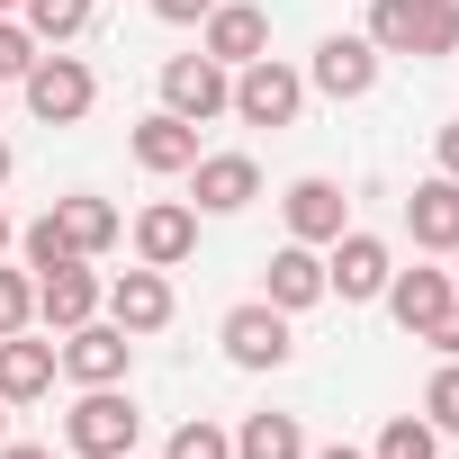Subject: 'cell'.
Here are the masks:
<instances>
[{
    "label": "cell",
    "instance_id": "cell-39",
    "mask_svg": "<svg viewBox=\"0 0 459 459\" xmlns=\"http://www.w3.org/2000/svg\"><path fill=\"white\" fill-rule=\"evenodd\" d=\"M126 459H135V450H126Z\"/></svg>",
    "mask_w": 459,
    "mask_h": 459
},
{
    "label": "cell",
    "instance_id": "cell-5",
    "mask_svg": "<svg viewBox=\"0 0 459 459\" xmlns=\"http://www.w3.org/2000/svg\"><path fill=\"white\" fill-rule=\"evenodd\" d=\"M387 271H396V253L378 235H360V225H342V235L325 244V298H342V307H369L387 289Z\"/></svg>",
    "mask_w": 459,
    "mask_h": 459
},
{
    "label": "cell",
    "instance_id": "cell-9",
    "mask_svg": "<svg viewBox=\"0 0 459 459\" xmlns=\"http://www.w3.org/2000/svg\"><path fill=\"white\" fill-rule=\"evenodd\" d=\"M262 198V162L253 153H198L189 162V207L198 216H244Z\"/></svg>",
    "mask_w": 459,
    "mask_h": 459
},
{
    "label": "cell",
    "instance_id": "cell-28",
    "mask_svg": "<svg viewBox=\"0 0 459 459\" xmlns=\"http://www.w3.org/2000/svg\"><path fill=\"white\" fill-rule=\"evenodd\" d=\"M37 55H46V46L28 37V19H0V82H28Z\"/></svg>",
    "mask_w": 459,
    "mask_h": 459
},
{
    "label": "cell",
    "instance_id": "cell-32",
    "mask_svg": "<svg viewBox=\"0 0 459 459\" xmlns=\"http://www.w3.org/2000/svg\"><path fill=\"white\" fill-rule=\"evenodd\" d=\"M441 171H450V180H459V117H450V126H441Z\"/></svg>",
    "mask_w": 459,
    "mask_h": 459
},
{
    "label": "cell",
    "instance_id": "cell-33",
    "mask_svg": "<svg viewBox=\"0 0 459 459\" xmlns=\"http://www.w3.org/2000/svg\"><path fill=\"white\" fill-rule=\"evenodd\" d=\"M0 459H55V450H37V441H0Z\"/></svg>",
    "mask_w": 459,
    "mask_h": 459
},
{
    "label": "cell",
    "instance_id": "cell-10",
    "mask_svg": "<svg viewBox=\"0 0 459 459\" xmlns=\"http://www.w3.org/2000/svg\"><path fill=\"white\" fill-rule=\"evenodd\" d=\"M378 46L369 37H325L316 55H307V91H325V100H369L378 91Z\"/></svg>",
    "mask_w": 459,
    "mask_h": 459
},
{
    "label": "cell",
    "instance_id": "cell-7",
    "mask_svg": "<svg viewBox=\"0 0 459 459\" xmlns=\"http://www.w3.org/2000/svg\"><path fill=\"white\" fill-rule=\"evenodd\" d=\"M162 108L189 117V126H207V117L235 108V73H225L216 55H171L162 64Z\"/></svg>",
    "mask_w": 459,
    "mask_h": 459
},
{
    "label": "cell",
    "instance_id": "cell-35",
    "mask_svg": "<svg viewBox=\"0 0 459 459\" xmlns=\"http://www.w3.org/2000/svg\"><path fill=\"white\" fill-rule=\"evenodd\" d=\"M10 171H19V153H10V135H0V180H10Z\"/></svg>",
    "mask_w": 459,
    "mask_h": 459
},
{
    "label": "cell",
    "instance_id": "cell-24",
    "mask_svg": "<svg viewBox=\"0 0 459 459\" xmlns=\"http://www.w3.org/2000/svg\"><path fill=\"white\" fill-rule=\"evenodd\" d=\"M369 459H441V432L423 423V414H396L387 432H378V450Z\"/></svg>",
    "mask_w": 459,
    "mask_h": 459
},
{
    "label": "cell",
    "instance_id": "cell-16",
    "mask_svg": "<svg viewBox=\"0 0 459 459\" xmlns=\"http://www.w3.org/2000/svg\"><path fill=\"white\" fill-rule=\"evenodd\" d=\"M378 298H387V316H396V325H405V333L423 342V333H432V325L450 316L459 280H450V271H387V289H378Z\"/></svg>",
    "mask_w": 459,
    "mask_h": 459
},
{
    "label": "cell",
    "instance_id": "cell-2",
    "mask_svg": "<svg viewBox=\"0 0 459 459\" xmlns=\"http://www.w3.org/2000/svg\"><path fill=\"white\" fill-rule=\"evenodd\" d=\"M19 91H28V117H37V126H82V117L100 108V73H91L82 55H37Z\"/></svg>",
    "mask_w": 459,
    "mask_h": 459
},
{
    "label": "cell",
    "instance_id": "cell-30",
    "mask_svg": "<svg viewBox=\"0 0 459 459\" xmlns=\"http://www.w3.org/2000/svg\"><path fill=\"white\" fill-rule=\"evenodd\" d=\"M207 10H216V0H153V19H162V28H189V19H207Z\"/></svg>",
    "mask_w": 459,
    "mask_h": 459
},
{
    "label": "cell",
    "instance_id": "cell-23",
    "mask_svg": "<svg viewBox=\"0 0 459 459\" xmlns=\"http://www.w3.org/2000/svg\"><path fill=\"white\" fill-rule=\"evenodd\" d=\"M91 10H100V0H19V19H28L37 46H73L91 28Z\"/></svg>",
    "mask_w": 459,
    "mask_h": 459
},
{
    "label": "cell",
    "instance_id": "cell-27",
    "mask_svg": "<svg viewBox=\"0 0 459 459\" xmlns=\"http://www.w3.org/2000/svg\"><path fill=\"white\" fill-rule=\"evenodd\" d=\"M28 325H37V280L0 271V333H28Z\"/></svg>",
    "mask_w": 459,
    "mask_h": 459
},
{
    "label": "cell",
    "instance_id": "cell-26",
    "mask_svg": "<svg viewBox=\"0 0 459 459\" xmlns=\"http://www.w3.org/2000/svg\"><path fill=\"white\" fill-rule=\"evenodd\" d=\"M423 423H432V432H459V360L432 369V387H423Z\"/></svg>",
    "mask_w": 459,
    "mask_h": 459
},
{
    "label": "cell",
    "instance_id": "cell-25",
    "mask_svg": "<svg viewBox=\"0 0 459 459\" xmlns=\"http://www.w3.org/2000/svg\"><path fill=\"white\" fill-rule=\"evenodd\" d=\"M162 459H235V432H216V423H180L162 441Z\"/></svg>",
    "mask_w": 459,
    "mask_h": 459
},
{
    "label": "cell",
    "instance_id": "cell-29",
    "mask_svg": "<svg viewBox=\"0 0 459 459\" xmlns=\"http://www.w3.org/2000/svg\"><path fill=\"white\" fill-rule=\"evenodd\" d=\"M19 253H28V271H55V262H82V253H73V244L55 235V216H37V225H28V235H19Z\"/></svg>",
    "mask_w": 459,
    "mask_h": 459
},
{
    "label": "cell",
    "instance_id": "cell-13",
    "mask_svg": "<svg viewBox=\"0 0 459 459\" xmlns=\"http://www.w3.org/2000/svg\"><path fill=\"white\" fill-rule=\"evenodd\" d=\"M280 207H289V244H316V253H325V244L342 235V225H351V198H342V189H333L325 171L289 180V198H280Z\"/></svg>",
    "mask_w": 459,
    "mask_h": 459
},
{
    "label": "cell",
    "instance_id": "cell-17",
    "mask_svg": "<svg viewBox=\"0 0 459 459\" xmlns=\"http://www.w3.org/2000/svg\"><path fill=\"white\" fill-rule=\"evenodd\" d=\"M126 153H135L153 180H180V171L198 162V126H189V117H171V108H153V117H135Z\"/></svg>",
    "mask_w": 459,
    "mask_h": 459
},
{
    "label": "cell",
    "instance_id": "cell-31",
    "mask_svg": "<svg viewBox=\"0 0 459 459\" xmlns=\"http://www.w3.org/2000/svg\"><path fill=\"white\" fill-rule=\"evenodd\" d=\"M423 342H432V351H441V360H459V298H450V316H441V325H432V333H423Z\"/></svg>",
    "mask_w": 459,
    "mask_h": 459
},
{
    "label": "cell",
    "instance_id": "cell-6",
    "mask_svg": "<svg viewBox=\"0 0 459 459\" xmlns=\"http://www.w3.org/2000/svg\"><path fill=\"white\" fill-rule=\"evenodd\" d=\"M298 108H307V73H289L280 55H253L235 73V117L244 126H298Z\"/></svg>",
    "mask_w": 459,
    "mask_h": 459
},
{
    "label": "cell",
    "instance_id": "cell-36",
    "mask_svg": "<svg viewBox=\"0 0 459 459\" xmlns=\"http://www.w3.org/2000/svg\"><path fill=\"white\" fill-rule=\"evenodd\" d=\"M10 244H19V235H10V216H0V253H10Z\"/></svg>",
    "mask_w": 459,
    "mask_h": 459
},
{
    "label": "cell",
    "instance_id": "cell-37",
    "mask_svg": "<svg viewBox=\"0 0 459 459\" xmlns=\"http://www.w3.org/2000/svg\"><path fill=\"white\" fill-rule=\"evenodd\" d=\"M0 441H10V396H0Z\"/></svg>",
    "mask_w": 459,
    "mask_h": 459
},
{
    "label": "cell",
    "instance_id": "cell-21",
    "mask_svg": "<svg viewBox=\"0 0 459 459\" xmlns=\"http://www.w3.org/2000/svg\"><path fill=\"white\" fill-rule=\"evenodd\" d=\"M46 216H55V235H64L82 262H100V253L117 244V207H108V198H91V189H82V198H55Z\"/></svg>",
    "mask_w": 459,
    "mask_h": 459
},
{
    "label": "cell",
    "instance_id": "cell-11",
    "mask_svg": "<svg viewBox=\"0 0 459 459\" xmlns=\"http://www.w3.org/2000/svg\"><path fill=\"white\" fill-rule=\"evenodd\" d=\"M198 253V207L189 198H153L144 216H135V262L144 271H180Z\"/></svg>",
    "mask_w": 459,
    "mask_h": 459
},
{
    "label": "cell",
    "instance_id": "cell-18",
    "mask_svg": "<svg viewBox=\"0 0 459 459\" xmlns=\"http://www.w3.org/2000/svg\"><path fill=\"white\" fill-rule=\"evenodd\" d=\"M405 235H414L423 253H459V180H450V171L414 180V198H405Z\"/></svg>",
    "mask_w": 459,
    "mask_h": 459
},
{
    "label": "cell",
    "instance_id": "cell-22",
    "mask_svg": "<svg viewBox=\"0 0 459 459\" xmlns=\"http://www.w3.org/2000/svg\"><path fill=\"white\" fill-rule=\"evenodd\" d=\"M235 459H307V423L298 414H244Z\"/></svg>",
    "mask_w": 459,
    "mask_h": 459
},
{
    "label": "cell",
    "instance_id": "cell-4",
    "mask_svg": "<svg viewBox=\"0 0 459 459\" xmlns=\"http://www.w3.org/2000/svg\"><path fill=\"white\" fill-rule=\"evenodd\" d=\"M216 342H225L235 369H289V351H298V333H289V316H280L271 298H244L235 316L216 325Z\"/></svg>",
    "mask_w": 459,
    "mask_h": 459
},
{
    "label": "cell",
    "instance_id": "cell-34",
    "mask_svg": "<svg viewBox=\"0 0 459 459\" xmlns=\"http://www.w3.org/2000/svg\"><path fill=\"white\" fill-rule=\"evenodd\" d=\"M307 459H369V450H351V441H325V450H307Z\"/></svg>",
    "mask_w": 459,
    "mask_h": 459
},
{
    "label": "cell",
    "instance_id": "cell-15",
    "mask_svg": "<svg viewBox=\"0 0 459 459\" xmlns=\"http://www.w3.org/2000/svg\"><path fill=\"white\" fill-rule=\"evenodd\" d=\"M100 271L91 262H55V271H37V316L55 325V333H73V325H91L100 316Z\"/></svg>",
    "mask_w": 459,
    "mask_h": 459
},
{
    "label": "cell",
    "instance_id": "cell-19",
    "mask_svg": "<svg viewBox=\"0 0 459 459\" xmlns=\"http://www.w3.org/2000/svg\"><path fill=\"white\" fill-rule=\"evenodd\" d=\"M55 342H37V333H0V396L10 405H37V396H55Z\"/></svg>",
    "mask_w": 459,
    "mask_h": 459
},
{
    "label": "cell",
    "instance_id": "cell-14",
    "mask_svg": "<svg viewBox=\"0 0 459 459\" xmlns=\"http://www.w3.org/2000/svg\"><path fill=\"white\" fill-rule=\"evenodd\" d=\"M198 55H216L225 73H244L253 55H271V19L253 10V0H216V10H207V37H198Z\"/></svg>",
    "mask_w": 459,
    "mask_h": 459
},
{
    "label": "cell",
    "instance_id": "cell-3",
    "mask_svg": "<svg viewBox=\"0 0 459 459\" xmlns=\"http://www.w3.org/2000/svg\"><path fill=\"white\" fill-rule=\"evenodd\" d=\"M135 432H144V414H135V396H117V387H82V405L64 414V450H73V459H126Z\"/></svg>",
    "mask_w": 459,
    "mask_h": 459
},
{
    "label": "cell",
    "instance_id": "cell-12",
    "mask_svg": "<svg viewBox=\"0 0 459 459\" xmlns=\"http://www.w3.org/2000/svg\"><path fill=\"white\" fill-rule=\"evenodd\" d=\"M100 307H108V325H117V333H135V342H144V333H162V325H171V280L135 262V271H117V280H108V298H100Z\"/></svg>",
    "mask_w": 459,
    "mask_h": 459
},
{
    "label": "cell",
    "instance_id": "cell-8",
    "mask_svg": "<svg viewBox=\"0 0 459 459\" xmlns=\"http://www.w3.org/2000/svg\"><path fill=\"white\" fill-rule=\"evenodd\" d=\"M55 360H64V378L73 387H117L126 378V360H135V333H117V325H73L64 342H55Z\"/></svg>",
    "mask_w": 459,
    "mask_h": 459
},
{
    "label": "cell",
    "instance_id": "cell-1",
    "mask_svg": "<svg viewBox=\"0 0 459 459\" xmlns=\"http://www.w3.org/2000/svg\"><path fill=\"white\" fill-rule=\"evenodd\" d=\"M378 55H459V0H369V28Z\"/></svg>",
    "mask_w": 459,
    "mask_h": 459
},
{
    "label": "cell",
    "instance_id": "cell-38",
    "mask_svg": "<svg viewBox=\"0 0 459 459\" xmlns=\"http://www.w3.org/2000/svg\"><path fill=\"white\" fill-rule=\"evenodd\" d=\"M0 19H19V0H0Z\"/></svg>",
    "mask_w": 459,
    "mask_h": 459
},
{
    "label": "cell",
    "instance_id": "cell-20",
    "mask_svg": "<svg viewBox=\"0 0 459 459\" xmlns=\"http://www.w3.org/2000/svg\"><path fill=\"white\" fill-rule=\"evenodd\" d=\"M262 298H271L280 316H307V307L325 298V253H316V244H280V253H271V289H262Z\"/></svg>",
    "mask_w": 459,
    "mask_h": 459
}]
</instances>
